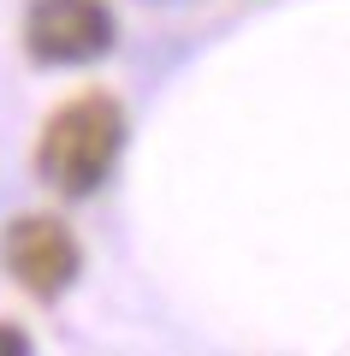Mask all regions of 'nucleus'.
I'll use <instances>...</instances> for the list:
<instances>
[{"label":"nucleus","instance_id":"1","mask_svg":"<svg viewBox=\"0 0 350 356\" xmlns=\"http://www.w3.org/2000/svg\"><path fill=\"white\" fill-rule=\"evenodd\" d=\"M119 149H125V107L101 89H89V95H72L48 113L36 143V172L60 196H89L107 184Z\"/></svg>","mask_w":350,"mask_h":356},{"label":"nucleus","instance_id":"2","mask_svg":"<svg viewBox=\"0 0 350 356\" xmlns=\"http://www.w3.org/2000/svg\"><path fill=\"white\" fill-rule=\"evenodd\" d=\"M0 255H6V273L24 285L30 297L54 303V297L72 291L77 267H83V250H77L72 226L54 214H18L0 238Z\"/></svg>","mask_w":350,"mask_h":356},{"label":"nucleus","instance_id":"3","mask_svg":"<svg viewBox=\"0 0 350 356\" xmlns=\"http://www.w3.org/2000/svg\"><path fill=\"white\" fill-rule=\"evenodd\" d=\"M24 48L36 65H89L113 48L107 0H30Z\"/></svg>","mask_w":350,"mask_h":356},{"label":"nucleus","instance_id":"4","mask_svg":"<svg viewBox=\"0 0 350 356\" xmlns=\"http://www.w3.org/2000/svg\"><path fill=\"white\" fill-rule=\"evenodd\" d=\"M0 356H30V332L13 327V321H0Z\"/></svg>","mask_w":350,"mask_h":356}]
</instances>
